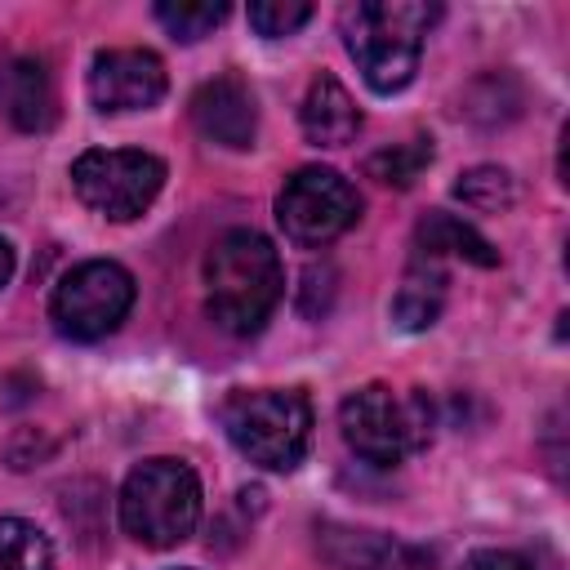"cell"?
<instances>
[{
	"label": "cell",
	"instance_id": "obj_1",
	"mask_svg": "<svg viewBox=\"0 0 570 570\" xmlns=\"http://www.w3.org/2000/svg\"><path fill=\"white\" fill-rule=\"evenodd\" d=\"M285 294L281 254L263 232H223L205 254V312L223 334H258Z\"/></svg>",
	"mask_w": 570,
	"mask_h": 570
},
{
	"label": "cell",
	"instance_id": "obj_2",
	"mask_svg": "<svg viewBox=\"0 0 570 570\" xmlns=\"http://www.w3.org/2000/svg\"><path fill=\"white\" fill-rule=\"evenodd\" d=\"M436 4L419 0H356L338 13L343 45L374 94H396L414 80L423 36L436 22Z\"/></svg>",
	"mask_w": 570,
	"mask_h": 570
},
{
	"label": "cell",
	"instance_id": "obj_3",
	"mask_svg": "<svg viewBox=\"0 0 570 570\" xmlns=\"http://www.w3.org/2000/svg\"><path fill=\"white\" fill-rule=\"evenodd\" d=\"M227 441L267 472H289L312 445V401L298 387H236L218 405Z\"/></svg>",
	"mask_w": 570,
	"mask_h": 570
},
{
	"label": "cell",
	"instance_id": "obj_4",
	"mask_svg": "<svg viewBox=\"0 0 570 570\" xmlns=\"http://www.w3.org/2000/svg\"><path fill=\"white\" fill-rule=\"evenodd\" d=\"M432 401L428 392H396L387 383H365L338 405V432L365 463H401L432 436Z\"/></svg>",
	"mask_w": 570,
	"mask_h": 570
},
{
	"label": "cell",
	"instance_id": "obj_5",
	"mask_svg": "<svg viewBox=\"0 0 570 570\" xmlns=\"http://www.w3.org/2000/svg\"><path fill=\"white\" fill-rule=\"evenodd\" d=\"M200 521V476L183 459H147L120 485V525L142 548H174Z\"/></svg>",
	"mask_w": 570,
	"mask_h": 570
},
{
	"label": "cell",
	"instance_id": "obj_6",
	"mask_svg": "<svg viewBox=\"0 0 570 570\" xmlns=\"http://www.w3.org/2000/svg\"><path fill=\"white\" fill-rule=\"evenodd\" d=\"M129 307H134V276L111 258H89L53 285L49 321L71 343H98L120 330Z\"/></svg>",
	"mask_w": 570,
	"mask_h": 570
},
{
	"label": "cell",
	"instance_id": "obj_7",
	"mask_svg": "<svg viewBox=\"0 0 570 570\" xmlns=\"http://www.w3.org/2000/svg\"><path fill=\"white\" fill-rule=\"evenodd\" d=\"M71 187H76V196L94 214H102L111 223H129V218H138L160 196V187H165V160L151 156V151H129V147L125 151L94 147V151L76 156Z\"/></svg>",
	"mask_w": 570,
	"mask_h": 570
},
{
	"label": "cell",
	"instance_id": "obj_8",
	"mask_svg": "<svg viewBox=\"0 0 570 570\" xmlns=\"http://www.w3.org/2000/svg\"><path fill=\"white\" fill-rule=\"evenodd\" d=\"M361 214V196L356 187L325 165H307L294 169L285 178V187L276 191V223L294 245H330L338 240Z\"/></svg>",
	"mask_w": 570,
	"mask_h": 570
},
{
	"label": "cell",
	"instance_id": "obj_9",
	"mask_svg": "<svg viewBox=\"0 0 570 570\" xmlns=\"http://www.w3.org/2000/svg\"><path fill=\"white\" fill-rule=\"evenodd\" d=\"M165 62L151 49H102L89 62V102L98 111H142L165 98Z\"/></svg>",
	"mask_w": 570,
	"mask_h": 570
},
{
	"label": "cell",
	"instance_id": "obj_10",
	"mask_svg": "<svg viewBox=\"0 0 570 570\" xmlns=\"http://www.w3.org/2000/svg\"><path fill=\"white\" fill-rule=\"evenodd\" d=\"M191 125L205 142L245 151L258 134V107L240 76H214L191 94Z\"/></svg>",
	"mask_w": 570,
	"mask_h": 570
},
{
	"label": "cell",
	"instance_id": "obj_11",
	"mask_svg": "<svg viewBox=\"0 0 570 570\" xmlns=\"http://www.w3.org/2000/svg\"><path fill=\"white\" fill-rule=\"evenodd\" d=\"M316 548L334 570H414L423 557L383 530H356L338 521L316 525Z\"/></svg>",
	"mask_w": 570,
	"mask_h": 570
},
{
	"label": "cell",
	"instance_id": "obj_12",
	"mask_svg": "<svg viewBox=\"0 0 570 570\" xmlns=\"http://www.w3.org/2000/svg\"><path fill=\"white\" fill-rule=\"evenodd\" d=\"M0 116L27 134L53 125V80L40 58L31 53L0 58Z\"/></svg>",
	"mask_w": 570,
	"mask_h": 570
},
{
	"label": "cell",
	"instance_id": "obj_13",
	"mask_svg": "<svg viewBox=\"0 0 570 570\" xmlns=\"http://www.w3.org/2000/svg\"><path fill=\"white\" fill-rule=\"evenodd\" d=\"M298 120H303L307 142H316V147H347L361 134V107L352 102V94L330 71H321L307 85V98L298 107Z\"/></svg>",
	"mask_w": 570,
	"mask_h": 570
},
{
	"label": "cell",
	"instance_id": "obj_14",
	"mask_svg": "<svg viewBox=\"0 0 570 570\" xmlns=\"http://www.w3.org/2000/svg\"><path fill=\"white\" fill-rule=\"evenodd\" d=\"M445 294H450V272L445 263L436 258H423V254H410V267L396 285V298H392V321L410 334L419 330H432L445 312Z\"/></svg>",
	"mask_w": 570,
	"mask_h": 570
},
{
	"label": "cell",
	"instance_id": "obj_15",
	"mask_svg": "<svg viewBox=\"0 0 570 570\" xmlns=\"http://www.w3.org/2000/svg\"><path fill=\"white\" fill-rule=\"evenodd\" d=\"M414 254L436 258V263L463 258V263H476V267H494L499 263V249L472 223H463L450 209H428L419 218V227H414Z\"/></svg>",
	"mask_w": 570,
	"mask_h": 570
},
{
	"label": "cell",
	"instance_id": "obj_16",
	"mask_svg": "<svg viewBox=\"0 0 570 570\" xmlns=\"http://www.w3.org/2000/svg\"><path fill=\"white\" fill-rule=\"evenodd\" d=\"M0 570H53L45 530L22 517H0Z\"/></svg>",
	"mask_w": 570,
	"mask_h": 570
},
{
	"label": "cell",
	"instance_id": "obj_17",
	"mask_svg": "<svg viewBox=\"0 0 570 570\" xmlns=\"http://www.w3.org/2000/svg\"><path fill=\"white\" fill-rule=\"evenodd\" d=\"M428 165H432V138L419 134V138H405V142H392V147L374 151L365 160V174L387 183V187H410Z\"/></svg>",
	"mask_w": 570,
	"mask_h": 570
},
{
	"label": "cell",
	"instance_id": "obj_18",
	"mask_svg": "<svg viewBox=\"0 0 570 570\" xmlns=\"http://www.w3.org/2000/svg\"><path fill=\"white\" fill-rule=\"evenodd\" d=\"M227 18V4L223 0H160L156 4V22L174 36V40H200V36H209L218 22Z\"/></svg>",
	"mask_w": 570,
	"mask_h": 570
},
{
	"label": "cell",
	"instance_id": "obj_19",
	"mask_svg": "<svg viewBox=\"0 0 570 570\" xmlns=\"http://www.w3.org/2000/svg\"><path fill=\"white\" fill-rule=\"evenodd\" d=\"M454 196H459L463 205H472V209L494 214V209H508V205L517 200V187H512V174H508V169H499V165H476V169L459 174Z\"/></svg>",
	"mask_w": 570,
	"mask_h": 570
},
{
	"label": "cell",
	"instance_id": "obj_20",
	"mask_svg": "<svg viewBox=\"0 0 570 570\" xmlns=\"http://www.w3.org/2000/svg\"><path fill=\"white\" fill-rule=\"evenodd\" d=\"M307 18H312V4H303V0H254L249 4V27L267 40L294 36Z\"/></svg>",
	"mask_w": 570,
	"mask_h": 570
},
{
	"label": "cell",
	"instance_id": "obj_21",
	"mask_svg": "<svg viewBox=\"0 0 570 570\" xmlns=\"http://www.w3.org/2000/svg\"><path fill=\"white\" fill-rule=\"evenodd\" d=\"M463 570H530V561L521 552H508V548H481L463 561Z\"/></svg>",
	"mask_w": 570,
	"mask_h": 570
},
{
	"label": "cell",
	"instance_id": "obj_22",
	"mask_svg": "<svg viewBox=\"0 0 570 570\" xmlns=\"http://www.w3.org/2000/svg\"><path fill=\"white\" fill-rule=\"evenodd\" d=\"M9 276H13V249H9V240L0 236V289L9 285Z\"/></svg>",
	"mask_w": 570,
	"mask_h": 570
}]
</instances>
